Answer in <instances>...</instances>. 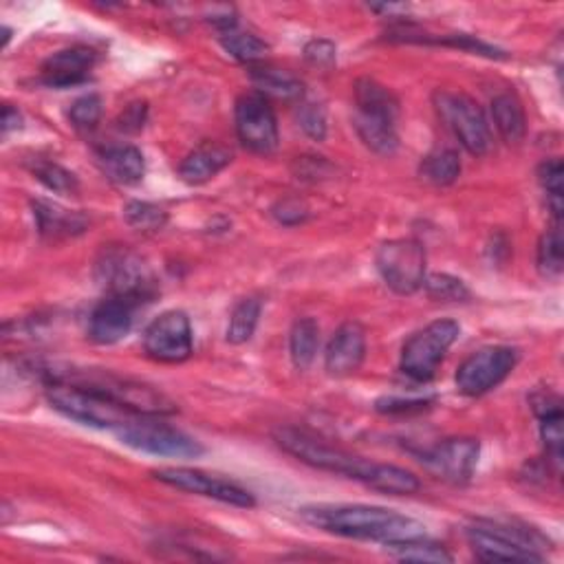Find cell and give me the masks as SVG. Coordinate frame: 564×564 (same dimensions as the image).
I'll return each mask as SVG.
<instances>
[{"mask_svg":"<svg viewBox=\"0 0 564 564\" xmlns=\"http://www.w3.org/2000/svg\"><path fill=\"white\" fill-rule=\"evenodd\" d=\"M273 442L282 453L292 455L314 470L360 481L384 494L410 496L416 494L421 487L419 479L399 466L368 461L301 428L280 426L273 431Z\"/></svg>","mask_w":564,"mask_h":564,"instance_id":"obj_1","label":"cell"},{"mask_svg":"<svg viewBox=\"0 0 564 564\" xmlns=\"http://www.w3.org/2000/svg\"><path fill=\"white\" fill-rule=\"evenodd\" d=\"M301 516L305 522L327 533L373 540L384 547L428 536L423 522L377 505H312L303 507Z\"/></svg>","mask_w":564,"mask_h":564,"instance_id":"obj_2","label":"cell"},{"mask_svg":"<svg viewBox=\"0 0 564 564\" xmlns=\"http://www.w3.org/2000/svg\"><path fill=\"white\" fill-rule=\"evenodd\" d=\"M43 375H45L47 384L49 381H69V384L86 386L139 416H168V414L177 412V403L162 390H157L149 384L128 379V377H117L113 373L43 371Z\"/></svg>","mask_w":564,"mask_h":564,"instance_id":"obj_3","label":"cell"},{"mask_svg":"<svg viewBox=\"0 0 564 564\" xmlns=\"http://www.w3.org/2000/svg\"><path fill=\"white\" fill-rule=\"evenodd\" d=\"M97 285L108 296L130 301L134 305L151 303L157 296V278L149 262L121 245L104 247L93 267Z\"/></svg>","mask_w":564,"mask_h":564,"instance_id":"obj_4","label":"cell"},{"mask_svg":"<svg viewBox=\"0 0 564 564\" xmlns=\"http://www.w3.org/2000/svg\"><path fill=\"white\" fill-rule=\"evenodd\" d=\"M47 399L54 410L64 414L71 421L82 423V426L99 428V431H119L126 423L137 419L130 410L121 408L113 399L78 384L69 381H49Z\"/></svg>","mask_w":564,"mask_h":564,"instance_id":"obj_5","label":"cell"},{"mask_svg":"<svg viewBox=\"0 0 564 564\" xmlns=\"http://www.w3.org/2000/svg\"><path fill=\"white\" fill-rule=\"evenodd\" d=\"M124 446L166 459H199L205 448L184 431L164 423L162 416H137L117 431Z\"/></svg>","mask_w":564,"mask_h":564,"instance_id":"obj_6","label":"cell"},{"mask_svg":"<svg viewBox=\"0 0 564 564\" xmlns=\"http://www.w3.org/2000/svg\"><path fill=\"white\" fill-rule=\"evenodd\" d=\"M459 336L461 327L455 320H437L423 327L401 349V373L419 384L431 381Z\"/></svg>","mask_w":564,"mask_h":564,"instance_id":"obj_7","label":"cell"},{"mask_svg":"<svg viewBox=\"0 0 564 564\" xmlns=\"http://www.w3.org/2000/svg\"><path fill=\"white\" fill-rule=\"evenodd\" d=\"M435 108L459 144L474 157H483L492 151V128L483 108L466 93L437 91Z\"/></svg>","mask_w":564,"mask_h":564,"instance_id":"obj_8","label":"cell"},{"mask_svg":"<svg viewBox=\"0 0 564 564\" xmlns=\"http://www.w3.org/2000/svg\"><path fill=\"white\" fill-rule=\"evenodd\" d=\"M377 271L386 287L399 296L423 290L426 280V249L414 238H395L379 245L375 256Z\"/></svg>","mask_w":564,"mask_h":564,"instance_id":"obj_9","label":"cell"},{"mask_svg":"<svg viewBox=\"0 0 564 564\" xmlns=\"http://www.w3.org/2000/svg\"><path fill=\"white\" fill-rule=\"evenodd\" d=\"M236 134L240 144L254 155H271L278 151L280 132L278 119L267 97L260 93H245L234 108Z\"/></svg>","mask_w":564,"mask_h":564,"instance_id":"obj_10","label":"cell"},{"mask_svg":"<svg viewBox=\"0 0 564 564\" xmlns=\"http://www.w3.org/2000/svg\"><path fill=\"white\" fill-rule=\"evenodd\" d=\"M153 479H157L164 485H171L175 490L188 492V494H197V496H205L232 507H240V509H249L256 505V498L249 490H245L243 485L230 481V479H221L216 474H208L203 470L197 468H160L151 472Z\"/></svg>","mask_w":564,"mask_h":564,"instance_id":"obj_11","label":"cell"},{"mask_svg":"<svg viewBox=\"0 0 564 564\" xmlns=\"http://www.w3.org/2000/svg\"><path fill=\"white\" fill-rule=\"evenodd\" d=\"M518 364L512 346H485L472 353L457 371V388L466 397H481L501 386Z\"/></svg>","mask_w":564,"mask_h":564,"instance_id":"obj_12","label":"cell"},{"mask_svg":"<svg viewBox=\"0 0 564 564\" xmlns=\"http://www.w3.org/2000/svg\"><path fill=\"white\" fill-rule=\"evenodd\" d=\"M144 351L151 360L162 364H181L192 355V325L190 318L171 309L155 318L144 333Z\"/></svg>","mask_w":564,"mask_h":564,"instance_id":"obj_13","label":"cell"},{"mask_svg":"<svg viewBox=\"0 0 564 564\" xmlns=\"http://www.w3.org/2000/svg\"><path fill=\"white\" fill-rule=\"evenodd\" d=\"M481 444L472 437H453L433 448L416 453V459L426 466L435 477L463 485L468 483L479 466Z\"/></svg>","mask_w":564,"mask_h":564,"instance_id":"obj_14","label":"cell"},{"mask_svg":"<svg viewBox=\"0 0 564 564\" xmlns=\"http://www.w3.org/2000/svg\"><path fill=\"white\" fill-rule=\"evenodd\" d=\"M468 542L479 560L485 562H542L544 555L518 544L496 527H492L485 518L474 520L468 531Z\"/></svg>","mask_w":564,"mask_h":564,"instance_id":"obj_15","label":"cell"},{"mask_svg":"<svg viewBox=\"0 0 564 564\" xmlns=\"http://www.w3.org/2000/svg\"><path fill=\"white\" fill-rule=\"evenodd\" d=\"M97 64V54L89 47L75 45L51 54L43 62L40 82L51 89H71L89 82L93 67Z\"/></svg>","mask_w":564,"mask_h":564,"instance_id":"obj_16","label":"cell"},{"mask_svg":"<svg viewBox=\"0 0 564 564\" xmlns=\"http://www.w3.org/2000/svg\"><path fill=\"white\" fill-rule=\"evenodd\" d=\"M137 307L139 305L130 301L106 296V301H102L89 318V338L95 344H104V346L117 344L130 333Z\"/></svg>","mask_w":564,"mask_h":564,"instance_id":"obj_17","label":"cell"},{"mask_svg":"<svg viewBox=\"0 0 564 564\" xmlns=\"http://www.w3.org/2000/svg\"><path fill=\"white\" fill-rule=\"evenodd\" d=\"M366 357V331L357 322H344L325 353V368L333 377L353 375Z\"/></svg>","mask_w":564,"mask_h":564,"instance_id":"obj_18","label":"cell"},{"mask_svg":"<svg viewBox=\"0 0 564 564\" xmlns=\"http://www.w3.org/2000/svg\"><path fill=\"white\" fill-rule=\"evenodd\" d=\"M32 214H34L38 234L47 240L73 238V236H80L89 227V219L82 212L67 210L47 199L32 201Z\"/></svg>","mask_w":564,"mask_h":564,"instance_id":"obj_19","label":"cell"},{"mask_svg":"<svg viewBox=\"0 0 564 564\" xmlns=\"http://www.w3.org/2000/svg\"><path fill=\"white\" fill-rule=\"evenodd\" d=\"M234 155L227 146L216 144V141H203L179 166V177L188 186H203L212 181L221 171L232 164Z\"/></svg>","mask_w":564,"mask_h":564,"instance_id":"obj_20","label":"cell"},{"mask_svg":"<svg viewBox=\"0 0 564 564\" xmlns=\"http://www.w3.org/2000/svg\"><path fill=\"white\" fill-rule=\"evenodd\" d=\"M249 78L256 86V93H260L267 99L273 97L282 102H301L305 97V84L287 69H278L260 62L249 67Z\"/></svg>","mask_w":564,"mask_h":564,"instance_id":"obj_21","label":"cell"},{"mask_svg":"<svg viewBox=\"0 0 564 564\" xmlns=\"http://www.w3.org/2000/svg\"><path fill=\"white\" fill-rule=\"evenodd\" d=\"M395 121L397 119H392V117L362 113V110H355V115H353V126H355L360 139L364 141V146L381 157H390L399 149V134H397Z\"/></svg>","mask_w":564,"mask_h":564,"instance_id":"obj_22","label":"cell"},{"mask_svg":"<svg viewBox=\"0 0 564 564\" xmlns=\"http://www.w3.org/2000/svg\"><path fill=\"white\" fill-rule=\"evenodd\" d=\"M99 164L108 179L119 186H137L146 175V162L134 146H108L99 153Z\"/></svg>","mask_w":564,"mask_h":564,"instance_id":"obj_23","label":"cell"},{"mask_svg":"<svg viewBox=\"0 0 564 564\" xmlns=\"http://www.w3.org/2000/svg\"><path fill=\"white\" fill-rule=\"evenodd\" d=\"M494 126L507 144H518L527 134V117L522 102L514 93H501L492 99Z\"/></svg>","mask_w":564,"mask_h":564,"instance_id":"obj_24","label":"cell"},{"mask_svg":"<svg viewBox=\"0 0 564 564\" xmlns=\"http://www.w3.org/2000/svg\"><path fill=\"white\" fill-rule=\"evenodd\" d=\"M353 97H355V110L386 115L392 119H397V115H399L397 97L377 80L360 78L353 86Z\"/></svg>","mask_w":564,"mask_h":564,"instance_id":"obj_25","label":"cell"},{"mask_svg":"<svg viewBox=\"0 0 564 564\" xmlns=\"http://www.w3.org/2000/svg\"><path fill=\"white\" fill-rule=\"evenodd\" d=\"M320 346V327L314 318H301L294 322L290 333V355L298 371H307Z\"/></svg>","mask_w":564,"mask_h":564,"instance_id":"obj_26","label":"cell"},{"mask_svg":"<svg viewBox=\"0 0 564 564\" xmlns=\"http://www.w3.org/2000/svg\"><path fill=\"white\" fill-rule=\"evenodd\" d=\"M260 314H262V303L254 296L249 298H243L234 305L232 314H230V322H227V331H225V340L234 346L238 344H245L251 340L256 327H258V320H260Z\"/></svg>","mask_w":564,"mask_h":564,"instance_id":"obj_27","label":"cell"},{"mask_svg":"<svg viewBox=\"0 0 564 564\" xmlns=\"http://www.w3.org/2000/svg\"><path fill=\"white\" fill-rule=\"evenodd\" d=\"M461 175V157L453 149H437L421 162V177L433 186H453Z\"/></svg>","mask_w":564,"mask_h":564,"instance_id":"obj_28","label":"cell"},{"mask_svg":"<svg viewBox=\"0 0 564 564\" xmlns=\"http://www.w3.org/2000/svg\"><path fill=\"white\" fill-rule=\"evenodd\" d=\"M386 549L390 551V555L406 562H453L450 551L444 544L433 542L428 536L406 542H392L386 544Z\"/></svg>","mask_w":564,"mask_h":564,"instance_id":"obj_29","label":"cell"},{"mask_svg":"<svg viewBox=\"0 0 564 564\" xmlns=\"http://www.w3.org/2000/svg\"><path fill=\"white\" fill-rule=\"evenodd\" d=\"M221 47L238 62L251 67V64H260L265 60V56L269 54V47L254 34L247 32H238L232 30L227 34H221Z\"/></svg>","mask_w":564,"mask_h":564,"instance_id":"obj_30","label":"cell"},{"mask_svg":"<svg viewBox=\"0 0 564 564\" xmlns=\"http://www.w3.org/2000/svg\"><path fill=\"white\" fill-rule=\"evenodd\" d=\"M32 173L49 192L62 197H75L80 192V179L56 162H36Z\"/></svg>","mask_w":564,"mask_h":564,"instance_id":"obj_31","label":"cell"},{"mask_svg":"<svg viewBox=\"0 0 564 564\" xmlns=\"http://www.w3.org/2000/svg\"><path fill=\"white\" fill-rule=\"evenodd\" d=\"M124 221L137 232H160L168 223V214L155 203L130 201L124 205Z\"/></svg>","mask_w":564,"mask_h":564,"instance_id":"obj_32","label":"cell"},{"mask_svg":"<svg viewBox=\"0 0 564 564\" xmlns=\"http://www.w3.org/2000/svg\"><path fill=\"white\" fill-rule=\"evenodd\" d=\"M540 419V437L544 444L547 459L555 470L562 468V448H564V431H562V408L538 414Z\"/></svg>","mask_w":564,"mask_h":564,"instance_id":"obj_33","label":"cell"},{"mask_svg":"<svg viewBox=\"0 0 564 564\" xmlns=\"http://www.w3.org/2000/svg\"><path fill=\"white\" fill-rule=\"evenodd\" d=\"M423 290L439 303H466L470 298V290L461 278H455L450 273H431L423 280Z\"/></svg>","mask_w":564,"mask_h":564,"instance_id":"obj_34","label":"cell"},{"mask_svg":"<svg viewBox=\"0 0 564 564\" xmlns=\"http://www.w3.org/2000/svg\"><path fill=\"white\" fill-rule=\"evenodd\" d=\"M538 181L547 192V203L560 223L562 216V195H564V168L560 160H547L538 168Z\"/></svg>","mask_w":564,"mask_h":564,"instance_id":"obj_35","label":"cell"},{"mask_svg":"<svg viewBox=\"0 0 564 564\" xmlns=\"http://www.w3.org/2000/svg\"><path fill=\"white\" fill-rule=\"evenodd\" d=\"M538 269L544 278H557L562 273V230L557 221L538 243Z\"/></svg>","mask_w":564,"mask_h":564,"instance_id":"obj_36","label":"cell"},{"mask_svg":"<svg viewBox=\"0 0 564 564\" xmlns=\"http://www.w3.org/2000/svg\"><path fill=\"white\" fill-rule=\"evenodd\" d=\"M102 110H104V104H102V97L97 93H89V95H82L78 97L71 108H69V119L73 124V128L78 130H93L99 119H102Z\"/></svg>","mask_w":564,"mask_h":564,"instance_id":"obj_37","label":"cell"},{"mask_svg":"<svg viewBox=\"0 0 564 564\" xmlns=\"http://www.w3.org/2000/svg\"><path fill=\"white\" fill-rule=\"evenodd\" d=\"M298 124L305 130L307 137H312L314 141H325L327 137V110L320 104L314 102H305L298 110Z\"/></svg>","mask_w":564,"mask_h":564,"instance_id":"obj_38","label":"cell"},{"mask_svg":"<svg viewBox=\"0 0 564 564\" xmlns=\"http://www.w3.org/2000/svg\"><path fill=\"white\" fill-rule=\"evenodd\" d=\"M435 399L433 397H381L375 403V410L381 414H412V412H421L431 408Z\"/></svg>","mask_w":564,"mask_h":564,"instance_id":"obj_39","label":"cell"},{"mask_svg":"<svg viewBox=\"0 0 564 564\" xmlns=\"http://www.w3.org/2000/svg\"><path fill=\"white\" fill-rule=\"evenodd\" d=\"M271 216L280 223V225H301L309 219V208L301 201V199H280L273 208H271Z\"/></svg>","mask_w":564,"mask_h":564,"instance_id":"obj_40","label":"cell"},{"mask_svg":"<svg viewBox=\"0 0 564 564\" xmlns=\"http://www.w3.org/2000/svg\"><path fill=\"white\" fill-rule=\"evenodd\" d=\"M305 58L314 67H331L338 60V47L331 40L316 38V40L307 43Z\"/></svg>","mask_w":564,"mask_h":564,"instance_id":"obj_41","label":"cell"},{"mask_svg":"<svg viewBox=\"0 0 564 564\" xmlns=\"http://www.w3.org/2000/svg\"><path fill=\"white\" fill-rule=\"evenodd\" d=\"M146 115H149V106H146V102H134V104H128V106L124 108V113L119 115L117 126H119V130H124V132H137V130L144 128V124H146Z\"/></svg>","mask_w":564,"mask_h":564,"instance_id":"obj_42","label":"cell"},{"mask_svg":"<svg viewBox=\"0 0 564 564\" xmlns=\"http://www.w3.org/2000/svg\"><path fill=\"white\" fill-rule=\"evenodd\" d=\"M23 126V115L16 110V108H12L10 104L3 108V134H8L10 130H16V128H21Z\"/></svg>","mask_w":564,"mask_h":564,"instance_id":"obj_43","label":"cell"},{"mask_svg":"<svg viewBox=\"0 0 564 564\" xmlns=\"http://www.w3.org/2000/svg\"><path fill=\"white\" fill-rule=\"evenodd\" d=\"M10 38H12V30H10V27H3V47L10 45Z\"/></svg>","mask_w":564,"mask_h":564,"instance_id":"obj_44","label":"cell"}]
</instances>
